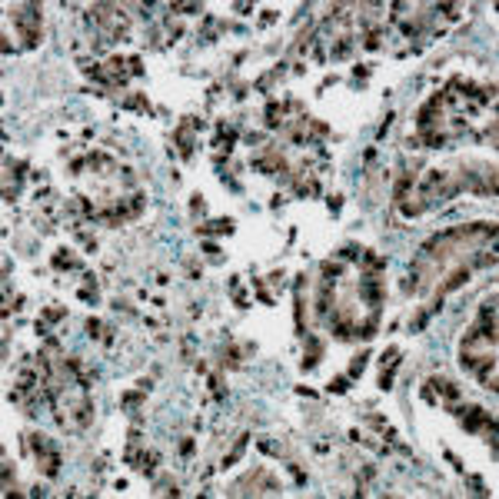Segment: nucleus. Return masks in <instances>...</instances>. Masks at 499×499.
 Returning <instances> with one entry per match:
<instances>
[{
	"label": "nucleus",
	"mask_w": 499,
	"mask_h": 499,
	"mask_svg": "<svg viewBox=\"0 0 499 499\" xmlns=\"http://www.w3.org/2000/svg\"><path fill=\"white\" fill-rule=\"evenodd\" d=\"M10 17H14V24H17L20 37H24V47H34V44H40V7H34V4H24V7H14L10 10Z\"/></svg>",
	"instance_id": "obj_1"
},
{
	"label": "nucleus",
	"mask_w": 499,
	"mask_h": 499,
	"mask_svg": "<svg viewBox=\"0 0 499 499\" xmlns=\"http://www.w3.org/2000/svg\"><path fill=\"white\" fill-rule=\"evenodd\" d=\"M466 280H469V266H459V270H452L449 280L439 286V296H443V293H449V290H456V286H462Z\"/></svg>",
	"instance_id": "obj_2"
},
{
	"label": "nucleus",
	"mask_w": 499,
	"mask_h": 499,
	"mask_svg": "<svg viewBox=\"0 0 499 499\" xmlns=\"http://www.w3.org/2000/svg\"><path fill=\"white\" fill-rule=\"evenodd\" d=\"M320 353H323V343L320 339H310V353H306V359H303V369L316 366V363H320Z\"/></svg>",
	"instance_id": "obj_3"
},
{
	"label": "nucleus",
	"mask_w": 499,
	"mask_h": 499,
	"mask_svg": "<svg viewBox=\"0 0 499 499\" xmlns=\"http://www.w3.org/2000/svg\"><path fill=\"white\" fill-rule=\"evenodd\" d=\"M54 266H57V270H70V266H77V256L64 250V253H57V256H54Z\"/></svg>",
	"instance_id": "obj_4"
},
{
	"label": "nucleus",
	"mask_w": 499,
	"mask_h": 499,
	"mask_svg": "<svg viewBox=\"0 0 499 499\" xmlns=\"http://www.w3.org/2000/svg\"><path fill=\"white\" fill-rule=\"evenodd\" d=\"M366 356H369V353H359V356L349 363V376H359V373H363V366H366Z\"/></svg>",
	"instance_id": "obj_5"
},
{
	"label": "nucleus",
	"mask_w": 499,
	"mask_h": 499,
	"mask_svg": "<svg viewBox=\"0 0 499 499\" xmlns=\"http://www.w3.org/2000/svg\"><path fill=\"white\" fill-rule=\"evenodd\" d=\"M127 107H133V110H150V104H147V100H143V97H130V100H127Z\"/></svg>",
	"instance_id": "obj_6"
},
{
	"label": "nucleus",
	"mask_w": 499,
	"mask_h": 499,
	"mask_svg": "<svg viewBox=\"0 0 499 499\" xmlns=\"http://www.w3.org/2000/svg\"><path fill=\"white\" fill-rule=\"evenodd\" d=\"M346 386H349V379H346V376H336V379L330 383V389H333V393H346Z\"/></svg>",
	"instance_id": "obj_7"
},
{
	"label": "nucleus",
	"mask_w": 499,
	"mask_h": 499,
	"mask_svg": "<svg viewBox=\"0 0 499 499\" xmlns=\"http://www.w3.org/2000/svg\"><path fill=\"white\" fill-rule=\"evenodd\" d=\"M100 330H104L100 320H87V333H90V336H100Z\"/></svg>",
	"instance_id": "obj_8"
}]
</instances>
